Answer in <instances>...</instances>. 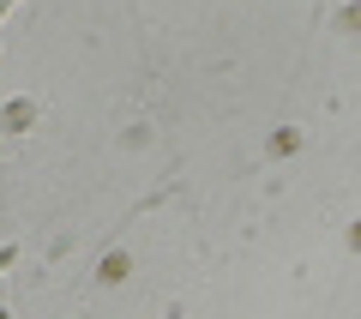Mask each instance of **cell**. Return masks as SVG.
<instances>
[{
    "label": "cell",
    "mask_w": 361,
    "mask_h": 319,
    "mask_svg": "<svg viewBox=\"0 0 361 319\" xmlns=\"http://www.w3.org/2000/svg\"><path fill=\"white\" fill-rule=\"evenodd\" d=\"M97 277H103V283H121V277H127V253H109V259H103V271H97Z\"/></svg>",
    "instance_id": "6da1fadb"
},
{
    "label": "cell",
    "mask_w": 361,
    "mask_h": 319,
    "mask_svg": "<svg viewBox=\"0 0 361 319\" xmlns=\"http://www.w3.org/2000/svg\"><path fill=\"white\" fill-rule=\"evenodd\" d=\"M349 241H355V247H361V223H355V229H349Z\"/></svg>",
    "instance_id": "7a4b0ae2"
}]
</instances>
